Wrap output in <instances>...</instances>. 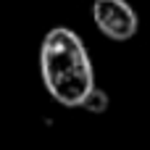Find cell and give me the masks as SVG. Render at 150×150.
<instances>
[{
	"mask_svg": "<svg viewBox=\"0 0 150 150\" xmlns=\"http://www.w3.org/2000/svg\"><path fill=\"white\" fill-rule=\"evenodd\" d=\"M92 18L100 34L113 42H127L137 34V13L127 0H92Z\"/></svg>",
	"mask_w": 150,
	"mask_h": 150,
	"instance_id": "obj_2",
	"label": "cell"
},
{
	"mask_svg": "<svg viewBox=\"0 0 150 150\" xmlns=\"http://www.w3.org/2000/svg\"><path fill=\"white\" fill-rule=\"evenodd\" d=\"M40 74L50 98L66 108H82L95 90L92 61L76 32L55 26L45 34L40 47Z\"/></svg>",
	"mask_w": 150,
	"mask_h": 150,
	"instance_id": "obj_1",
	"label": "cell"
},
{
	"mask_svg": "<svg viewBox=\"0 0 150 150\" xmlns=\"http://www.w3.org/2000/svg\"><path fill=\"white\" fill-rule=\"evenodd\" d=\"M84 111H90V113H103L105 108H108V95H105V90H100V87H95L90 95H87V100H84V105H82Z\"/></svg>",
	"mask_w": 150,
	"mask_h": 150,
	"instance_id": "obj_3",
	"label": "cell"
}]
</instances>
